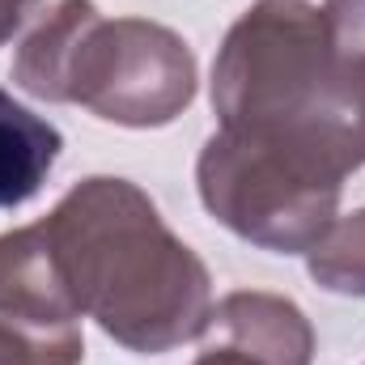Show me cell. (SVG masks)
Masks as SVG:
<instances>
[{"mask_svg":"<svg viewBox=\"0 0 365 365\" xmlns=\"http://www.w3.org/2000/svg\"><path fill=\"white\" fill-rule=\"evenodd\" d=\"M81 310L38 225L0 234V365H81Z\"/></svg>","mask_w":365,"mask_h":365,"instance_id":"obj_5","label":"cell"},{"mask_svg":"<svg viewBox=\"0 0 365 365\" xmlns=\"http://www.w3.org/2000/svg\"><path fill=\"white\" fill-rule=\"evenodd\" d=\"M306 268L327 293L365 297V208L331 221V230L306 251Z\"/></svg>","mask_w":365,"mask_h":365,"instance_id":"obj_8","label":"cell"},{"mask_svg":"<svg viewBox=\"0 0 365 365\" xmlns=\"http://www.w3.org/2000/svg\"><path fill=\"white\" fill-rule=\"evenodd\" d=\"M191 365H264V361H255L251 353L230 349V344H204V349L195 353V361H191Z\"/></svg>","mask_w":365,"mask_h":365,"instance_id":"obj_12","label":"cell"},{"mask_svg":"<svg viewBox=\"0 0 365 365\" xmlns=\"http://www.w3.org/2000/svg\"><path fill=\"white\" fill-rule=\"evenodd\" d=\"M212 110L221 128L314 140L353 170L365 166L344 60L323 9L306 0H259L230 26L212 64Z\"/></svg>","mask_w":365,"mask_h":365,"instance_id":"obj_3","label":"cell"},{"mask_svg":"<svg viewBox=\"0 0 365 365\" xmlns=\"http://www.w3.org/2000/svg\"><path fill=\"white\" fill-rule=\"evenodd\" d=\"M349 175L353 166L323 145L238 128H217L195 162L204 208L238 238L280 255H306L331 230Z\"/></svg>","mask_w":365,"mask_h":365,"instance_id":"obj_4","label":"cell"},{"mask_svg":"<svg viewBox=\"0 0 365 365\" xmlns=\"http://www.w3.org/2000/svg\"><path fill=\"white\" fill-rule=\"evenodd\" d=\"M331 43L340 60H361L365 56V0H327L323 4Z\"/></svg>","mask_w":365,"mask_h":365,"instance_id":"obj_9","label":"cell"},{"mask_svg":"<svg viewBox=\"0 0 365 365\" xmlns=\"http://www.w3.org/2000/svg\"><path fill=\"white\" fill-rule=\"evenodd\" d=\"M34 4L38 0H0V47L21 30V21L34 13Z\"/></svg>","mask_w":365,"mask_h":365,"instance_id":"obj_11","label":"cell"},{"mask_svg":"<svg viewBox=\"0 0 365 365\" xmlns=\"http://www.w3.org/2000/svg\"><path fill=\"white\" fill-rule=\"evenodd\" d=\"M60 149L64 140L43 115L26 110L13 102V93L0 90V208H17L38 195Z\"/></svg>","mask_w":365,"mask_h":365,"instance_id":"obj_7","label":"cell"},{"mask_svg":"<svg viewBox=\"0 0 365 365\" xmlns=\"http://www.w3.org/2000/svg\"><path fill=\"white\" fill-rule=\"evenodd\" d=\"M13 81L119 128H166L195 98V56L162 21H110L93 0H56L21 38Z\"/></svg>","mask_w":365,"mask_h":365,"instance_id":"obj_2","label":"cell"},{"mask_svg":"<svg viewBox=\"0 0 365 365\" xmlns=\"http://www.w3.org/2000/svg\"><path fill=\"white\" fill-rule=\"evenodd\" d=\"M344 86H349V106H353V123L365 145V56L361 60H344Z\"/></svg>","mask_w":365,"mask_h":365,"instance_id":"obj_10","label":"cell"},{"mask_svg":"<svg viewBox=\"0 0 365 365\" xmlns=\"http://www.w3.org/2000/svg\"><path fill=\"white\" fill-rule=\"evenodd\" d=\"M200 340L242 349L264 365H310L314 357V331L306 314L289 297L259 289H238L208 306Z\"/></svg>","mask_w":365,"mask_h":365,"instance_id":"obj_6","label":"cell"},{"mask_svg":"<svg viewBox=\"0 0 365 365\" xmlns=\"http://www.w3.org/2000/svg\"><path fill=\"white\" fill-rule=\"evenodd\" d=\"M38 230L77 310L115 344L158 357L200 340L212 306L208 268L136 182H77Z\"/></svg>","mask_w":365,"mask_h":365,"instance_id":"obj_1","label":"cell"}]
</instances>
